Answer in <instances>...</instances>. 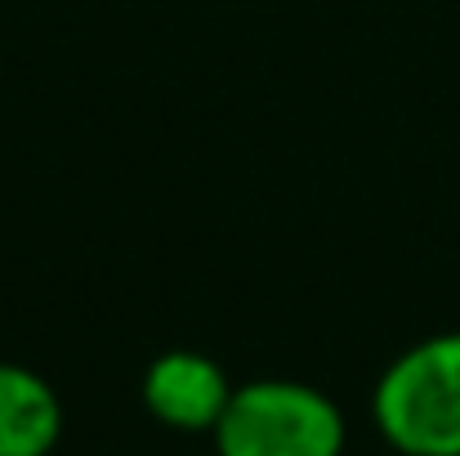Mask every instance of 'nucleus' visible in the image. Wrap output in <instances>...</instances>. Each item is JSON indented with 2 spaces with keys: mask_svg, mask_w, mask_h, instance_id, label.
Masks as SVG:
<instances>
[{
  "mask_svg": "<svg viewBox=\"0 0 460 456\" xmlns=\"http://www.w3.org/2000/svg\"><path fill=\"white\" fill-rule=\"evenodd\" d=\"M371 416L402 456H460V331L398 353L376 385Z\"/></svg>",
  "mask_w": 460,
  "mask_h": 456,
  "instance_id": "f257e3e1",
  "label": "nucleus"
},
{
  "mask_svg": "<svg viewBox=\"0 0 460 456\" xmlns=\"http://www.w3.org/2000/svg\"><path fill=\"white\" fill-rule=\"evenodd\" d=\"M215 434L219 456H340L344 416L305 380H251L233 389Z\"/></svg>",
  "mask_w": 460,
  "mask_h": 456,
  "instance_id": "f03ea898",
  "label": "nucleus"
},
{
  "mask_svg": "<svg viewBox=\"0 0 460 456\" xmlns=\"http://www.w3.org/2000/svg\"><path fill=\"white\" fill-rule=\"evenodd\" d=\"M233 385L224 367L197 349H170L144 371V407L170 430H215Z\"/></svg>",
  "mask_w": 460,
  "mask_h": 456,
  "instance_id": "7ed1b4c3",
  "label": "nucleus"
},
{
  "mask_svg": "<svg viewBox=\"0 0 460 456\" xmlns=\"http://www.w3.org/2000/svg\"><path fill=\"white\" fill-rule=\"evenodd\" d=\"M63 434V407L45 376L0 362V456H49Z\"/></svg>",
  "mask_w": 460,
  "mask_h": 456,
  "instance_id": "20e7f679",
  "label": "nucleus"
}]
</instances>
